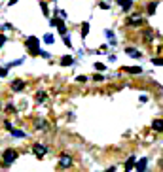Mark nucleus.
<instances>
[{
  "instance_id": "nucleus-16",
  "label": "nucleus",
  "mask_w": 163,
  "mask_h": 172,
  "mask_svg": "<svg viewBox=\"0 0 163 172\" xmlns=\"http://www.w3.org/2000/svg\"><path fill=\"white\" fill-rule=\"evenodd\" d=\"M34 127H36V129H42V131H44V129L48 127V123H46L44 119H38V121H36V125H34Z\"/></svg>"
},
{
  "instance_id": "nucleus-29",
  "label": "nucleus",
  "mask_w": 163,
  "mask_h": 172,
  "mask_svg": "<svg viewBox=\"0 0 163 172\" xmlns=\"http://www.w3.org/2000/svg\"><path fill=\"white\" fill-rule=\"evenodd\" d=\"M6 110H8V112H15V108L12 106V104H8V106H6Z\"/></svg>"
},
{
  "instance_id": "nucleus-28",
  "label": "nucleus",
  "mask_w": 163,
  "mask_h": 172,
  "mask_svg": "<svg viewBox=\"0 0 163 172\" xmlns=\"http://www.w3.org/2000/svg\"><path fill=\"white\" fill-rule=\"evenodd\" d=\"M78 81H87V76H78Z\"/></svg>"
},
{
  "instance_id": "nucleus-9",
  "label": "nucleus",
  "mask_w": 163,
  "mask_h": 172,
  "mask_svg": "<svg viewBox=\"0 0 163 172\" xmlns=\"http://www.w3.org/2000/svg\"><path fill=\"white\" fill-rule=\"evenodd\" d=\"M152 129H154L156 132H161L163 131V119H156V121L152 123Z\"/></svg>"
},
{
  "instance_id": "nucleus-8",
  "label": "nucleus",
  "mask_w": 163,
  "mask_h": 172,
  "mask_svg": "<svg viewBox=\"0 0 163 172\" xmlns=\"http://www.w3.org/2000/svg\"><path fill=\"white\" fill-rule=\"evenodd\" d=\"M116 2H118L120 6L123 8V12H127V10H129L131 6H133V0H116Z\"/></svg>"
},
{
  "instance_id": "nucleus-5",
  "label": "nucleus",
  "mask_w": 163,
  "mask_h": 172,
  "mask_svg": "<svg viewBox=\"0 0 163 172\" xmlns=\"http://www.w3.org/2000/svg\"><path fill=\"white\" fill-rule=\"evenodd\" d=\"M38 44H40V40L36 38V36H30V38L25 40V45H27V48H29L30 51H32V49H38V48H36Z\"/></svg>"
},
{
  "instance_id": "nucleus-18",
  "label": "nucleus",
  "mask_w": 163,
  "mask_h": 172,
  "mask_svg": "<svg viewBox=\"0 0 163 172\" xmlns=\"http://www.w3.org/2000/svg\"><path fill=\"white\" fill-rule=\"evenodd\" d=\"M87 34H89V25H87V23H84V27H82V36L85 38Z\"/></svg>"
},
{
  "instance_id": "nucleus-26",
  "label": "nucleus",
  "mask_w": 163,
  "mask_h": 172,
  "mask_svg": "<svg viewBox=\"0 0 163 172\" xmlns=\"http://www.w3.org/2000/svg\"><path fill=\"white\" fill-rule=\"evenodd\" d=\"M8 74V68H0V76H6Z\"/></svg>"
},
{
  "instance_id": "nucleus-15",
  "label": "nucleus",
  "mask_w": 163,
  "mask_h": 172,
  "mask_svg": "<svg viewBox=\"0 0 163 172\" xmlns=\"http://www.w3.org/2000/svg\"><path fill=\"white\" fill-rule=\"evenodd\" d=\"M125 72H129V74H140L142 68H139V66H133V68H131L129 66V68H125Z\"/></svg>"
},
{
  "instance_id": "nucleus-21",
  "label": "nucleus",
  "mask_w": 163,
  "mask_h": 172,
  "mask_svg": "<svg viewBox=\"0 0 163 172\" xmlns=\"http://www.w3.org/2000/svg\"><path fill=\"white\" fill-rule=\"evenodd\" d=\"M154 64H156V66H163V57H156V59H154Z\"/></svg>"
},
{
  "instance_id": "nucleus-31",
  "label": "nucleus",
  "mask_w": 163,
  "mask_h": 172,
  "mask_svg": "<svg viewBox=\"0 0 163 172\" xmlns=\"http://www.w3.org/2000/svg\"><path fill=\"white\" fill-rule=\"evenodd\" d=\"M15 2H17V0H10V6H13V4H15Z\"/></svg>"
},
{
  "instance_id": "nucleus-13",
  "label": "nucleus",
  "mask_w": 163,
  "mask_h": 172,
  "mask_svg": "<svg viewBox=\"0 0 163 172\" xmlns=\"http://www.w3.org/2000/svg\"><path fill=\"white\" fill-rule=\"evenodd\" d=\"M156 8H157V2L154 0V2H150V6H148V15H154L156 13Z\"/></svg>"
},
{
  "instance_id": "nucleus-22",
  "label": "nucleus",
  "mask_w": 163,
  "mask_h": 172,
  "mask_svg": "<svg viewBox=\"0 0 163 172\" xmlns=\"http://www.w3.org/2000/svg\"><path fill=\"white\" fill-rule=\"evenodd\" d=\"M4 44H6V36H4V34H0V48H2Z\"/></svg>"
},
{
  "instance_id": "nucleus-2",
  "label": "nucleus",
  "mask_w": 163,
  "mask_h": 172,
  "mask_svg": "<svg viewBox=\"0 0 163 172\" xmlns=\"http://www.w3.org/2000/svg\"><path fill=\"white\" fill-rule=\"evenodd\" d=\"M59 166H61V168H70V166H72V157H70L68 153H61Z\"/></svg>"
},
{
  "instance_id": "nucleus-23",
  "label": "nucleus",
  "mask_w": 163,
  "mask_h": 172,
  "mask_svg": "<svg viewBox=\"0 0 163 172\" xmlns=\"http://www.w3.org/2000/svg\"><path fill=\"white\" fill-rule=\"evenodd\" d=\"M95 68H97V70H101V72H103V70H104V64H101V62H97V64H95Z\"/></svg>"
},
{
  "instance_id": "nucleus-20",
  "label": "nucleus",
  "mask_w": 163,
  "mask_h": 172,
  "mask_svg": "<svg viewBox=\"0 0 163 172\" xmlns=\"http://www.w3.org/2000/svg\"><path fill=\"white\" fill-rule=\"evenodd\" d=\"M53 40H55L53 34H46V36H44V42H46V44H53Z\"/></svg>"
},
{
  "instance_id": "nucleus-3",
  "label": "nucleus",
  "mask_w": 163,
  "mask_h": 172,
  "mask_svg": "<svg viewBox=\"0 0 163 172\" xmlns=\"http://www.w3.org/2000/svg\"><path fill=\"white\" fill-rule=\"evenodd\" d=\"M32 152H34L36 157H44V155L48 153V148H46L44 144H34V146H32Z\"/></svg>"
},
{
  "instance_id": "nucleus-17",
  "label": "nucleus",
  "mask_w": 163,
  "mask_h": 172,
  "mask_svg": "<svg viewBox=\"0 0 163 172\" xmlns=\"http://www.w3.org/2000/svg\"><path fill=\"white\" fill-rule=\"evenodd\" d=\"M142 17H129V25H140Z\"/></svg>"
},
{
  "instance_id": "nucleus-4",
  "label": "nucleus",
  "mask_w": 163,
  "mask_h": 172,
  "mask_svg": "<svg viewBox=\"0 0 163 172\" xmlns=\"http://www.w3.org/2000/svg\"><path fill=\"white\" fill-rule=\"evenodd\" d=\"M12 91H13V93H21V91H25V81L19 80V78H17V80H13V81H12Z\"/></svg>"
},
{
  "instance_id": "nucleus-12",
  "label": "nucleus",
  "mask_w": 163,
  "mask_h": 172,
  "mask_svg": "<svg viewBox=\"0 0 163 172\" xmlns=\"http://www.w3.org/2000/svg\"><path fill=\"white\" fill-rule=\"evenodd\" d=\"M72 62H74V59H72V57H63V59H61V66H70V64H72Z\"/></svg>"
},
{
  "instance_id": "nucleus-24",
  "label": "nucleus",
  "mask_w": 163,
  "mask_h": 172,
  "mask_svg": "<svg viewBox=\"0 0 163 172\" xmlns=\"http://www.w3.org/2000/svg\"><path fill=\"white\" fill-rule=\"evenodd\" d=\"M40 6H42V10H44V13L48 15V6H46V2H40Z\"/></svg>"
},
{
  "instance_id": "nucleus-14",
  "label": "nucleus",
  "mask_w": 163,
  "mask_h": 172,
  "mask_svg": "<svg viewBox=\"0 0 163 172\" xmlns=\"http://www.w3.org/2000/svg\"><path fill=\"white\" fill-rule=\"evenodd\" d=\"M46 100V91H38L36 93V102L40 104V102H44Z\"/></svg>"
},
{
  "instance_id": "nucleus-7",
  "label": "nucleus",
  "mask_w": 163,
  "mask_h": 172,
  "mask_svg": "<svg viewBox=\"0 0 163 172\" xmlns=\"http://www.w3.org/2000/svg\"><path fill=\"white\" fill-rule=\"evenodd\" d=\"M146 165H148V161H146V159H140L139 163L135 165V168H137V172H146Z\"/></svg>"
},
{
  "instance_id": "nucleus-32",
  "label": "nucleus",
  "mask_w": 163,
  "mask_h": 172,
  "mask_svg": "<svg viewBox=\"0 0 163 172\" xmlns=\"http://www.w3.org/2000/svg\"><path fill=\"white\" fill-rule=\"evenodd\" d=\"M0 110H2V106H0Z\"/></svg>"
},
{
  "instance_id": "nucleus-30",
  "label": "nucleus",
  "mask_w": 163,
  "mask_h": 172,
  "mask_svg": "<svg viewBox=\"0 0 163 172\" xmlns=\"http://www.w3.org/2000/svg\"><path fill=\"white\" fill-rule=\"evenodd\" d=\"M114 170H116V166H110V168L106 170V172H114Z\"/></svg>"
},
{
  "instance_id": "nucleus-10",
  "label": "nucleus",
  "mask_w": 163,
  "mask_h": 172,
  "mask_svg": "<svg viewBox=\"0 0 163 172\" xmlns=\"http://www.w3.org/2000/svg\"><path fill=\"white\" fill-rule=\"evenodd\" d=\"M135 165H137V161H135L133 155H131V157L127 159V163H125V172H129L131 168H135Z\"/></svg>"
},
{
  "instance_id": "nucleus-25",
  "label": "nucleus",
  "mask_w": 163,
  "mask_h": 172,
  "mask_svg": "<svg viewBox=\"0 0 163 172\" xmlns=\"http://www.w3.org/2000/svg\"><path fill=\"white\" fill-rule=\"evenodd\" d=\"M104 80V76H101V74H95V81H103Z\"/></svg>"
},
{
  "instance_id": "nucleus-11",
  "label": "nucleus",
  "mask_w": 163,
  "mask_h": 172,
  "mask_svg": "<svg viewBox=\"0 0 163 172\" xmlns=\"http://www.w3.org/2000/svg\"><path fill=\"white\" fill-rule=\"evenodd\" d=\"M125 53L129 55V57H140V55H142L140 51H139V49H135V48H127V49H125Z\"/></svg>"
},
{
  "instance_id": "nucleus-27",
  "label": "nucleus",
  "mask_w": 163,
  "mask_h": 172,
  "mask_svg": "<svg viewBox=\"0 0 163 172\" xmlns=\"http://www.w3.org/2000/svg\"><path fill=\"white\" fill-rule=\"evenodd\" d=\"M4 127H6V129H10V131L13 129V127H12V123H10V121H6V123H4Z\"/></svg>"
},
{
  "instance_id": "nucleus-1",
  "label": "nucleus",
  "mask_w": 163,
  "mask_h": 172,
  "mask_svg": "<svg viewBox=\"0 0 163 172\" xmlns=\"http://www.w3.org/2000/svg\"><path fill=\"white\" fill-rule=\"evenodd\" d=\"M15 159H17V152H15L13 148L6 149V152H4V155H2V166L6 168V166H10V165H12Z\"/></svg>"
},
{
  "instance_id": "nucleus-6",
  "label": "nucleus",
  "mask_w": 163,
  "mask_h": 172,
  "mask_svg": "<svg viewBox=\"0 0 163 172\" xmlns=\"http://www.w3.org/2000/svg\"><path fill=\"white\" fill-rule=\"evenodd\" d=\"M51 25H53V27H57L59 29V32L61 34H67V27H65V23H63V21H61V19H51Z\"/></svg>"
},
{
  "instance_id": "nucleus-19",
  "label": "nucleus",
  "mask_w": 163,
  "mask_h": 172,
  "mask_svg": "<svg viewBox=\"0 0 163 172\" xmlns=\"http://www.w3.org/2000/svg\"><path fill=\"white\" fill-rule=\"evenodd\" d=\"M12 134H13L15 138H23V136H25V132H23V131H15V129H12Z\"/></svg>"
}]
</instances>
